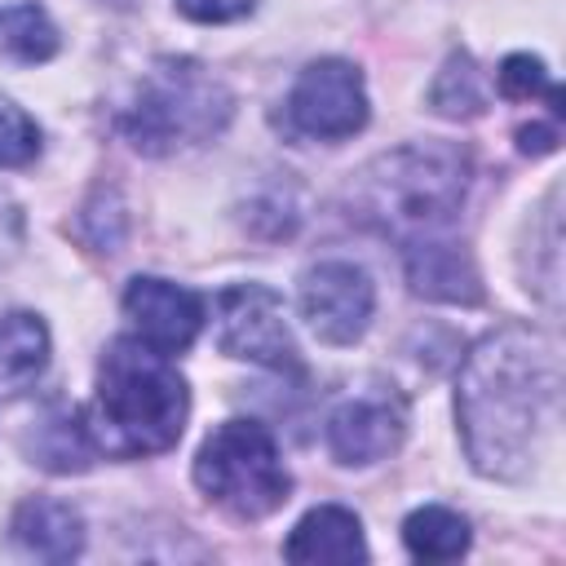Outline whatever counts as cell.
I'll return each mask as SVG.
<instances>
[{"mask_svg":"<svg viewBox=\"0 0 566 566\" xmlns=\"http://www.w3.org/2000/svg\"><path fill=\"white\" fill-rule=\"evenodd\" d=\"M27 451L49 473H84L93 464V433L75 411H44L27 438Z\"/></svg>","mask_w":566,"mask_h":566,"instance_id":"cell-14","label":"cell"},{"mask_svg":"<svg viewBox=\"0 0 566 566\" xmlns=\"http://www.w3.org/2000/svg\"><path fill=\"white\" fill-rule=\"evenodd\" d=\"M283 557L287 562H367L363 526L349 509L318 504L292 526V535L283 544Z\"/></svg>","mask_w":566,"mask_h":566,"instance_id":"cell-12","label":"cell"},{"mask_svg":"<svg viewBox=\"0 0 566 566\" xmlns=\"http://www.w3.org/2000/svg\"><path fill=\"white\" fill-rule=\"evenodd\" d=\"M186 380L168 354L150 349L137 336L106 345L97 363V402H93V447L111 455H155L168 451L186 429Z\"/></svg>","mask_w":566,"mask_h":566,"instance_id":"cell-2","label":"cell"},{"mask_svg":"<svg viewBox=\"0 0 566 566\" xmlns=\"http://www.w3.org/2000/svg\"><path fill=\"white\" fill-rule=\"evenodd\" d=\"M376 310L371 279L354 261H318L301 274V318L327 345H354Z\"/></svg>","mask_w":566,"mask_h":566,"instance_id":"cell-9","label":"cell"},{"mask_svg":"<svg viewBox=\"0 0 566 566\" xmlns=\"http://www.w3.org/2000/svg\"><path fill=\"white\" fill-rule=\"evenodd\" d=\"M407 433V402L394 385H367L345 394L327 411V447L340 464H376L398 451Z\"/></svg>","mask_w":566,"mask_h":566,"instance_id":"cell-8","label":"cell"},{"mask_svg":"<svg viewBox=\"0 0 566 566\" xmlns=\"http://www.w3.org/2000/svg\"><path fill=\"white\" fill-rule=\"evenodd\" d=\"M111 4H119V9H124V4H133V0H111Z\"/></svg>","mask_w":566,"mask_h":566,"instance_id":"cell-24","label":"cell"},{"mask_svg":"<svg viewBox=\"0 0 566 566\" xmlns=\"http://www.w3.org/2000/svg\"><path fill=\"white\" fill-rule=\"evenodd\" d=\"M195 482L212 504H221L226 513H234L243 522L270 517L274 509H283V500L292 491L279 447H274L270 429L256 420L217 424L195 455Z\"/></svg>","mask_w":566,"mask_h":566,"instance_id":"cell-5","label":"cell"},{"mask_svg":"<svg viewBox=\"0 0 566 566\" xmlns=\"http://www.w3.org/2000/svg\"><path fill=\"white\" fill-rule=\"evenodd\" d=\"M0 44L22 62H44L57 53V27L40 4H4L0 9Z\"/></svg>","mask_w":566,"mask_h":566,"instance_id":"cell-18","label":"cell"},{"mask_svg":"<svg viewBox=\"0 0 566 566\" xmlns=\"http://www.w3.org/2000/svg\"><path fill=\"white\" fill-rule=\"evenodd\" d=\"M256 0H177V9L195 22H234L243 13H252Z\"/></svg>","mask_w":566,"mask_h":566,"instance_id":"cell-21","label":"cell"},{"mask_svg":"<svg viewBox=\"0 0 566 566\" xmlns=\"http://www.w3.org/2000/svg\"><path fill=\"white\" fill-rule=\"evenodd\" d=\"M13 544L40 562H71L84 548V522L71 504L35 495L13 513Z\"/></svg>","mask_w":566,"mask_h":566,"instance_id":"cell-13","label":"cell"},{"mask_svg":"<svg viewBox=\"0 0 566 566\" xmlns=\"http://www.w3.org/2000/svg\"><path fill=\"white\" fill-rule=\"evenodd\" d=\"M283 115H287V128L310 142L354 137L367 124V88H363L358 66H349L340 57L310 62L296 75V84L283 102Z\"/></svg>","mask_w":566,"mask_h":566,"instance_id":"cell-6","label":"cell"},{"mask_svg":"<svg viewBox=\"0 0 566 566\" xmlns=\"http://www.w3.org/2000/svg\"><path fill=\"white\" fill-rule=\"evenodd\" d=\"M124 310H128V318L137 327V340H146L159 354L190 349V340L203 327V301L190 287L155 279V274H142V279L128 283Z\"/></svg>","mask_w":566,"mask_h":566,"instance_id":"cell-10","label":"cell"},{"mask_svg":"<svg viewBox=\"0 0 566 566\" xmlns=\"http://www.w3.org/2000/svg\"><path fill=\"white\" fill-rule=\"evenodd\" d=\"M35 155H40V128L18 106H0V168H22Z\"/></svg>","mask_w":566,"mask_h":566,"instance_id":"cell-20","label":"cell"},{"mask_svg":"<svg viewBox=\"0 0 566 566\" xmlns=\"http://www.w3.org/2000/svg\"><path fill=\"white\" fill-rule=\"evenodd\" d=\"M407 283L416 296L447 301V305H478L482 301V274L473 256L442 239H411L407 243Z\"/></svg>","mask_w":566,"mask_h":566,"instance_id":"cell-11","label":"cell"},{"mask_svg":"<svg viewBox=\"0 0 566 566\" xmlns=\"http://www.w3.org/2000/svg\"><path fill=\"white\" fill-rule=\"evenodd\" d=\"M217 345L230 358H248L274 371L296 367V340L283 314V296L265 283H234L217 296Z\"/></svg>","mask_w":566,"mask_h":566,"instance_id":"cell-7","label":"cell"},{"mask_svg":"<svg viewBox=\"0 0 566 566\" xmlns=\"http://www.w3.org/2000/svg\"><path fill=\"white\" fill-rule=\"evenodd\" d=\"M517 142H522V150H526V155H548V150L557 146V133H553V128L531 124V128H522V133H517Z\"/></svg>","mask_w":566,"mask_h":566,"instance_id":"cell-23","label":"cell"},{"mask_svg":"<svg viewBox=\"0 0 566 566\" xmlns=\"http://www.w3.org/2000/svg\"><path fill=\"white\" fill-rule=\"evenodd\" d=\"M429 102L438 115H451V119H469V115L486 111V84H482V71L473 66L469 53L447 57V66L438 71V80L429 88Z\"/></svg>","mask_w":566,"mask_h":566,"instance_id":"cell-17","label":"cell"},{"mask_svg":"<svg viewBox=\"0 0 566 566\" xmlns=\"http://www.w3.org/2000/svg\"><path fill=\"white\" fill-rule=\"evenodd\" d=\"M234 115L230 88L190 57H159L119 111V133L142 155H172L212 142Z\"/></svg>","mask_w":566,"mask_h":566,"instance_id":"cell-4","label":"cell"},{"mask_svg":"<svg viewBox=\"0 0 566 566\" xmlns=\"http://www.w3.org/2000/svg\"><path fill=\"white\" fill-rule=\"evenodd\" d=\"M49 363V332L35 314L13 310L0 314V385L22 389L31 385Z\"/></svg>","mask_w":566,"mask_h":566,"instance_id":"cell-15","label":"cell"},{"mask_svg":"<svg viewBox=\"0 0 566 566\" xmlns=\"http://www.w3.org/2000/svg\"><path fill=\"white\" fill-rule=\"evenodd\" d=\"M557 385V349L531 327H500L464 354L455 416L478 473L522 478L535 464L553 424Z\"/></svg>","mask_w":566,"mask_h":566,"instance_id":"cell-1","label":"cell"},{"mask_svg":"<svg viewBox=\"0 0 566 566\" xmlns=\"http://www.w3.org/2000/svg\"><path fill=\"white\" fill-rule=\"evenodd\" d=\"M469 190V159L447 142H407L349 181V217L402 243L447 230Z\"/></svg>","mask_w":566,"mask_h":566,"instance_id":"cell-3","label":"cell"},{"mask_svg":"<svg viewBox=\"0 0 566 566\" xmlns=\"http://www.w3.org/2000/svg\"><path fill=\"white\" fill-rule=\"evenodd\" d=\"M402 539L420 562H451L469 548V522L442 504H424L402 522Z\"/></svg>","mask_w":566,"mask_h":566,"instance_id":"cell-16","label":"cell"},{"mask_svg":"<svg viewBox=\"0 0 566 566\" xmlns=\"http://www.w3.org/2000/svg\"><path fill=\"white\" fill-rule=\"evenodd\" d=\"M500 93L513 97V102L544 97V102L553 106V115H562V93H557V84L548 80L544 62L531 57V53H513V57H504V66H500Z\"/></svg>","mask_w":566,"mask_h":566,"instance_id":"cell-19","label":"cell"},{"mask_svg":"<svg viewBox=\"0 0 566 566\" xmlns=\"http://www.w3.org/2000/svg\"><path fill=\"white\" fill-rule=\"evenodd\" d=\"M18 243H22V212L9 195H0V265L18 252Z\"/></svg>","mask_w":566,"mask_h":566,"instance_id":"cell-22","label":"cell"}]
</instances>
